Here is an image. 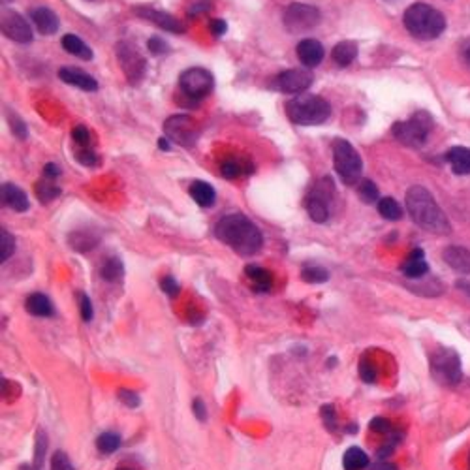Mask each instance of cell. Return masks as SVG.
Here are the masks:
<instances>
[{
    "label": "cell",
    "instance_id": "obj_1",
    "mask_svg": "<svg viewBox=\"0 0 470 470\" xmlns=\"http://www.w3.org/2000/svg\"><path fill=\"white\" fill-rule=\"evenodd\" d=\"M214 235L239 256H252L263 245L262 232L258 229L256 224L239 213L222 216L214 226Z\"/></svg>",
    "mask_w": 470,
    "mask_h": 470
},
{
    "label": "cell",
    "instance_id": "obj_2",
    "mask_svg": "<svg viewBox=\"0 0 470 470\" xmlns=\"http://www.w3.org/2000/svg\"><path fill=\"white\" fill-rule=\"evenodd\" d=\"M407 209L412 221L420 228L433 232V234H449V221L444 211L438 207V203L433 198V194L423 187L408 188L407 192Z\"/></svg>",
    "mask_w": 470,
    "mask_h": 470
},
{
    "label": "cell",
    "instance_id": "obj_3",
    "mask_svg": "<svg viewBox=\"0 0 470 470\" xmlns=\"http://www.w3.org/2000/svg\"><path fill=\"white\" fill-rule=\"evenodd\" d=\"M405 27L418 40H435L446 30V19L436 8L429 4H414L405 12Z\"/></svg>",
    "mask_w": 470,
    "mask_h": 470
},
{
    "label": "cell",
    "instance_id": "obj_4",
    "mask_svg": "<svg viewBox=\"0 0 470 470\" xmlns=\"http://www.w3.org/2000/svg\"><path fill=\"white\" fill-rule=\"evenodd\" d=\"M286 115L294 125L316 126L324 125L331 117V105L322 96L307 94L286 102Z\"/></svg>",
    "mask_w": 470,
    "mask_h": 470
},
{
    "label": "cell",
    "instance_id": "obj_5",
    "mask_svg": "<svg viewBox=\"0 0 470 470\" xmlns=\"http://www.w3.org/2000/svg\"><path fill=\"white\" fill-rule=\"evenodd\" d=\"M333 164L335 172L345 185H356L361 179L363 172V160L360 152L354 149V145L346 139H337L333 143Z\"/></svg>",
    "mask_w": 470,
    "mask_h": 470
},
{
    "label": "cell",
    "instance_id": "obj_6",
    "mask_svg": "<svg viewBox=\"0 0 470 470\" xmlns=\"http://www.w3.org/2000/svg\"><path fill=\"white\" fill-rule=\"evenodd\" d=\"M433 128V117L427 111H418L408 121L394 125V136L408 147H422Z\"/></svg>",
    "mask_w": 470,
    "mask_h": 470
},
{
    "label": "cell",
    "instance_id": "obj_7",
    "mask_svg": "<svg viewBox=\"0 0 470 470\" xmlns=\"http://www.w3.org/2000/svg\"><path fill=\"white\" fill-rule=\"evenodd\" d=\"M115 55H117L119 66L125 72L126 81L132 87H138L143 77H145L147 61L145 57L141 55L136 45H132L130 42H119L115 45Z\"/></svg>",
    "mask_w": 470,
    "mask_h": 470
},
{
    "label": "cell",
    "instance_id": "obj_8",
    "mask_svg": "<svg viewBox=\"0 0 470 470\" xmlns=\"http://www.w3.org/2000/svg\"><path fill=\"white\" fill-rule=\"evenodd\" d=\"M200 134V125L190 115H172L164 123V138L187 149L198 143Z\"/></svg>",
    "mask_w": 470,
    "mask_h": 470
},
{
    "label": "cell",
    "instance_id": "obj_9",
    "mask_svg": "<svg viewBox=\"0 0 470 470\" xmlns=\"http://www.w3.org/2000/svg\"><path fill=\"white\" fill-rule=\"evenodd\" d=\"M431 373L444 386H456L461 382V360L453 350L440 348L431 356Z\"/></svg>",
    "mask_w": 470,
    "mask_h": 470
},
{
    "label": "cell",
    "instance_id": "obj_10",
    "mask_svg": "<svg viewBox=\"0 0 470 470\" xmlns=\"http://www.w3.org/2000/svg\"><path fill=\"white\" fill-rule=\"evenodd\" d=\"M179 89L192 102H200L201 98L211 94V90L214 89V77L209 70L198 68V66L188 68L181 74Z\"/></svg>",
    "mask_w": 470,
    "mask_h": 470
},
{
    "label": "cell",
    "instance_id": "obj_11",
    "mask_svg": "<svg viewBox=\"0 0 470 470\" xmlns=\"http://www.w3.org/2000/svg\"><path fill=\"white\" fill-rule=\"evenodd\" d=\"M320 21H322V14H320L318 8L299 4V2L286 8L283 17L284 27L288 28V32H294V34L318 27Z\"/></svg>",
    "mask_w": 470,
    "mask_h": 470
},
{
    "label": "cell",
    "instance_id": "obj_12",
    "mask_svg": "<svg viewBox=\"0 0 470 470\" xmlns=\"http://www.w3.org/2000/svg\"><path fill=\"white\" fill-rule=\"evenodd\" d=\"M333 194V183L329 177H325L312 188V192L307 198V213L316 224H324L329 218V198Z\"/></svg>",
    "mask_w": 470,
    "mask_h": 470
},
{
    "label": "cell",
    "instance_id": "obj_13",
    "mask_svg": "<svg viewBox=\"0 0 470 470\" xmlns=\"http://www.w3.org/2000/svg\"><path fill=\"white\" fill-rule=\"evenodd\" d=\"M2 34L17 43H30L34 40L32 28L27 19L14 10H6L2 14Z\"/></svg>",
    "mask_w": 470,
    "mask_h": 470
},
{
    "label": "cell",
    "instance_id": "obj_14",
    "mask_svg": "<svg viewBox=\"0 0 470 470\" xmlns=\"http://www.w3.org/2000/svg\"><path fill=\"white\" fill-rule=\"evenodd\" d=\"M277 89H280L283 92H288V94H301L305 90L309 89L312 85V74L307 72V70H286L283 74L277 76Z\"/></svg>",
    "mask_w": 470,
    "mask_h": 470
},
{
    "label": "cell",
    "instance_id": "obj_15",
    "mask_svg": "<svg viewBox=\"0 0 470 470\" xmlns=\"http://www.w3.org/2000/svg\"><path fill=\"white\" fill-rule=\"evenodd\" d=\"M134 12H136L138 17L159 25L160 28H164L167 32H175V34H183L185 32V25L177 17H173V15L166 14V12H159V10H152V8L147 6H136Z\"/></svg>",
    "mask_w": 470,
    "mask_h": 470
},
{
    "label": "cell",
    "instance_id": "obj_16",
    "mask_svg": "<svg viewBox=\"0 0 470 470\" xmlns=\"http://www.w3.org/2000/svg\"><path fill=\"white\" fill-rule=\"evenodd\" d=\"M59 79L66 85H72V87H77V89L87 90V92H94L98 90V81L94 77L83 72V70L74 68V66H64V68L59 70Z\"/></svg>",
    "mask_w": 470,
    "mask_h": 470
},
{
    "label": "cell",
    "instance_id": "obj_17",
    "mask_svg": "<svg viewBox=\"0 0 470 470\" xmlns=\"http://www.w3.org/2000/svg\"><path fill=\"white\" fill-rule=\"evenodd\" d=\"M296 53H298V59L305 64V66H307V68H314V66H318V64L324 61V55H325L324 45H322L318 40H312V38L299 42Z\"/></svg>",
    "mask_w": 470,
    "mask_h": 470
},
{
    "label": "cell",
    "instance_id": "obj_18",
    "mask_svg": "<svg viewBox=\"0 0 470 470\" xmlns=\"http://www.w3.org/2000/svg\"><path fill=\"white\" fill-rule=\"evenodd\" d=\"M30 19L34 23V27L38 28V32L43 36L55 34L59 27H61V21H59L57 14L53 10H49V8L40 6L30 10Z\"/></svg>",
    "mask_w": 470,
    "mask_h": 470
},
{
    "label": "cell",
    "instance_id": "obj_19",
    "mask_svg": "<svg viewBox=\"0 0 470 470\" xmlns=\"http://www.w3.org/2000/svg\"><path fill=\"white\" fill-rule=\"evenodd\" d=\"M2 203L15 211V213H25L30 207L27 194L23 192L21 188L15 187L12 183H4L2 185Z\"/></svg>",
    "mask_w": 470,
    "mask_h": 470
},
{
    "label": "cell",
    "instance_id": "obj_20",
    "mask_svg": "<svg viewBox=\"0 0 470 470\" xmlns=\"http://www.w3.org/2000/svg\"><path fill=\"white\" fill-rule=\"evenodd\" d=\"M402 275L408 278H422L423 275H427L429 271V265L427 262H425V254H423V250L416 249L412 250L410 254H408V258L405 260V263H402Z\"/></svg>",
    "mask_w": 470,
    "mask_h": 470
},
{
    "label": "cell",
    "instance_id": "obj_21",
    "mask_svg": "<svg viewBox=\"0 0 470 470\" xmlns=\"http://www.w3.org/2000/svg\"><path fill=\"white\" fill-rule=\"evenodd\" d=\"M444 260L451 269L459 273H470V250L464 247H448L444 250Z\"/></svg>",
    "mask_w": 470,
    "mask_h": 470
},
{
    "label": "cell",
    "instance_id": "obj_22",
    "mask_svg": "<svg viewBox=\"0 0 470 470\" xmlns=\"http://www.w3.org/2000/svg\"><path fill=\"white\" fill-rule=\"evenodd\" d=\"M449 166L456 175H469L470 173V149L469 147H453L446 154Z\"/></svg>",
    "mask_w": 470,
    "mask_h": 470
},
{
    "label": "cell",
    "instance_id": "obj_23",
    "mask_svg": "<svg viewBox=\"0 0 470 470\" xmlns=\"http://www.w3.org/2000/svg\"><path fill=\"white\" fill-rule=\"evenodd\" d=\"M68 241L72 249L77 250V252H89L100 243V237L92 229H76L70 234Z\"/></svg>",
    "mask_w": 470,
    "mask_h": 470
},
{
    "label": "cell",
    "instance_id": "obj_24",
    "mask_svg": "<svg viewBox=\"0 0 470 470\" xmlns=\"http://www.w3.org/2000/svg\"><path fill=\"white\" fill-rule=\"evenodd\" d=\"M190 196H192V200L200 207H211V205H214V201H216L214 188L209 183H205V181H194L192 185H190Z\"/></svg>",
    "mask_w": 470,
    "mask_h": 470
},
{
    "label": "cell",
    "instance_id": "obj_25",
    "mask_svg": "<svg viewBox=\"0 0 470 470\" xmlns=\"http://www.w3.org/2000/svg\"><path fill=\"white\" fill-rule=\"evenodd\" d=\"M245 275L249 277L252 288L256 292H269L273 286V277L267 269H263L260 265H247L245 267Z\"/></svg>",
    "mask_w": 470,
    "mask_h": 470
},
{
    "label": "cell",
    "instance_id": "obj_26",
    "mask_svg": "<svg viewBox=\"0 0 470 470\" xmlns=\"http://www.w3.org/2000/svg\"><path fill=\"white\" fill-rule=\"evenodd\" d=\"M25 309L32 316H40V318H49L53 314V305L43 294H30L25 301Z\"/></svg>",
    "mask_w": 470,
    "mask_h": 470
},
{
    "label": "cell",
    "instance_id": "obj_27",
    "mask_svg": "<svg viewBox=\"0 0 470 470\" xmlns=\"http://www.w3.org/2000/svg\"><path fill=\"white\" fill-rule=\"evenodd\" d=\"M356 57H358V45L354 42L337 43L331 51L333 63H335V66H339V68L350 66L356 61Z\"/></svg>",
    "mask_w": 470,
    "mask_h": 470
},
{
    "label": "cell",
    "instance_id": "obj_28",
    "mask_svg": "<svg viewBox=\"0 0 470 470\" xmlns=\"http://www.w3.org/2000/svg\"><path fill=\"white\" fill-rule=\"evenodd\" d=\"M61 43H63V49L66 53H70V55L74 57H79V59H83V61H92V57H94L92 55V49H90L81 38H77L76 34H66Z\"/></svg>",
    "mask_w": 470,
    "mask_h": 470
},
{
    "label": "cell",
    "instance_id": "obj_29",
    "mask_svg": "<svg viewBox=\"0 0 470 470\" xmlns=\"http://www.w3.org/2000/svg\"><path fill=\"white\" fill-rule=\"evenodd\" d=\"M343 467L345 470H363L369 467V457L361 448H348L343 457Z\"/></svg>",
    "mask_w": 470,
    "mask_h": 470
},
{
    "label": "cell",
    "instance_id": "obj_30",
    "mask_svg": "<svg viewBox=\"0 0 470 470\" xmlns=\"http://www.w3.org/2000/svg\"><path fill=\"white\" fill-rule=\"evenodd\" d=\"M36 196L42 203H49V201L57 200L61 196V188L55 185V179H48V177H42V179L36 183Z\"/></svg>",
    "mask_w": 470,
    "mask_h": 470
},
{
    "label": "cell",
    "instance_id": "obj_31",
    "mask_svg": "<svg viewBox=\"0 0 470 470\" xmlns=\"http://www.w3.org/2000/svg\"><path fill=\"white\" fill-rule=\"evenodd\" d=\"M100 275L104 280H110V283H115L119 278H123L125 275V265L119 258H108L102 267H100Z\"/></svg>",
    "mask_w": 470,
    "mask_h": 470
},
{
    "label": "cell",
    "instance_id": "obj_32",
    "mask_svg": "<svg viewBox=\"0 0 470 470\" xmlns=\"http://www.w3.org/2000/svg\"><path fill=\"white\" fill-rule=\"evenodd\" d=\"M378 213H380V216H384L386 221H399L402 216V209L394 198H382V200L378 201Z\"/></svg>",
    "mask_w": 470,
    "mask_h": 470
},
{
    "label": "cell",
    "instance_id": "obj_33",
    "mask_svg": "<svg viewBox=\"0 0 470 470\" xmlns=\"http://www.w3.org/2000/svg\"><path fill=\"white\" fill-rule=\"evenodd\" d=\"M358 196L363 203H374V201H380V192H378V187L374 185L371 179L360 181L358 185Z\"/></svg>",
    "mask_w": 470,
    "mask_h": 470
},
{
    "label": "cell",
    "instance_id": "obj_34",
    "mask_svg": "<svg viewBox=\"0 0 470 470\" xmlns=\"http://www.w3.org/2000/svg\"><path fill=\"white\" fill-rule=\"evenodd\" d=\"M119 446H121V436L117 435V433H102V435L98 436L96 438V448L102 451V453H113V451H117Z\"/></svg>",
    "mask_w": 470,
    "mask_h": 470
},
{
    "label": "cell",
    "instance_id": "obj_35",
    "mask_svg": "<svg viewBox=\"0 0 470 470\" xmlns=\"http://www.w3.org/2000/svg\"><path fill=\"white\" fill-rule=\"evenodd\" d=\"M301 278L309 284H322L329 278V273L324 267H320V265H307L301 271Z\"/></svg>",
    "mask_w": 470,
    "mask_h": 470
},
{
    "label": "cell",
    "instance_id": "obj_36",
    "mask_svg": "<svg viewBox=\"0 0 470 470\" xmlns=\"http://www.w3.org/2000/svg\"><path fill=\"white\" fill-rule=\"evenodd\" d=\"M15 252V239L14 235L8 229H0V262H8L14 256Z\"/></svg>",
    "mask_w": 470,
    "mask_h": 470
},
{
    "label": "cell",
    "instance_id": "obj_37",
    "mask_svg": "<svg viewBox=\"0 0 470 470\" xmlns=\"http://www.w3.org/2000/svg\"><path fill=\"white\" fill-rule=\"evenodd\" d=\"M45 451H48V436L43 431H38L34 446V470H42L43 461H45Z\"/></svg>",
    "mask_w": 470,
    "mask_h": 470
},
{
    "label": "cell",
    "instance_id": "obj_38",
    "mask_svg": "<svg viewBox=\"0 0 470 470\" xmlns=\"http://www.w3.org/2000/svg\"><path fill=\"white\" fill-rule=\"evenodd\" d=\"M8 125L12 128V134L15 138L27 139V125L23 123V119L19 115H15L14 111H8Z\"/></svg>",
    "mask_w": 470,
    "mask_h": 470
},
{
    "label": "cell",
    "instance_id": "obj_39",
    "mask_svg": "<svg viewBox=\"0 0 470 470\" xmlns=\"http://www.w3.org/2000/svg\"><path fill=\"white\" fill-rule=\"evenodd\" d=\"M243 172H245V170H243V164L239 162V160L229 159V160H224V162L221 164V173L226 177V179H237Z\"/></svg>",
    "mask_w": 470,
    "mask_h": 470
},
{
    "label": "cell",
    "instance_id": "obj_40",
    "mask_svg": "<svg viewBox=\"0 0 470 470\" xmlns=\"http://www.w3.org/2000/svg\"><path fill=\"white\" fill-rule=\"evenodd\" d=\"M74 156H76L77 162H79V164H83V166L92 167L98 164L96 152L92 151V149H89V147H79Z\"/></svg>",
    "mask_w": 470,
    "mask_h": 470
},
{
    "label": "cell",
    "instance_id": "obj_41",
    "mask_svg": "<svg viewBox=\"0 0 470 470\" xmlns=\"http://www.w3.org/2000/svg\"><path fill=\"white\" fill-rule=\"evenodd\" d=\"M147 48H149V51H151L152 55H167L170 51H172V48H170V43L166 42V40H162V38H159V36H151L149 38V42H147Z\"/></svg>",
    "mask_w": 470,
    "mask_h": 470
},
{
    "label": "cell",
    "instance_id": "obj_42",
    "mask_svg": "<svg viewBox=\"0 0 470 470\" xmlns=\"http://www.w3.org/2000/svg\"><path fill=\"white\" fill-rule=\"evenodd\" d=\"M72 138H74V141H76L79 147H89V143H90L89 128L83 125H77L76 128L72 130Z\"/></svg>",
    "mask_w": 470,
    "mask_h": 470
},
{
    "label": "cell",
    "instance_id": "obj_43",
    "mask_svg": "<svg viewBox=\"0 0 470 470\" xmlns=\"http://www.w3.org/2000/svg\"><path fill=\"white\" fill-rule=\"evenodd\" d=\"M51 470H74V467H72L68 456L64 451H55L53 459H51Z\"/></svg>",
    "mask_w": 470,
    "mask_h": 470
},
{
    "label": "cell",
    "instance_id": "obj_44",
    "mask_svg": "<svg viewBox=\"0 0 470 470\" xmlns=\"http://www.w3.org/2000/svg\"><path fill=\"white\" fill-rule=\"evenodd\" d=\"M77 298H79V312H81V318H83V322H90L92 316H94V311H92V303H90L89 296H87V294H79Z\"/></svg>",
    "mask_w": 470,
    "mask_h": 470
},
{
    "label": "cell",
    "instance_id": "obj_45",
    "mask_svg": "<svg viewBox=\"0 0 470 470\" xmlns=\"http://www.w3.org/2000/svg\"><path fill=\"white\" fill-rule=\"evenodd\" d=\"M119 401L123 402V405L128 408H138L141 399H139V395L136 394V391H130V389H121V391H119Z\"/></svg>",
    "mask_w": 470,
    "mask_h": 470
},
{
    "label": "cell",
    "instance_id": "obj_46",
    "mask_svg": "<svg viewBox=\"0 0 470 470\" xmlns=\"http://www.w3.org/2000/svg\"><path fill=\"white\" fill-rule=\"evenodd\" d=\"M360 376L361 380L367 382V384H373L376 380V367L371 363V361H361L360 363Z\"/></svg>",
    "mask_w": 470,
    "mask_h": 470
},
{
    "label": "cell",
    "instance_id": "obj_47",
    "mask_svg": "<svg viewBox=\"0 0 470 470\" xmlns=\"http://www.w3.org/2000/svg\"><path fill=\"white\" fill-rule=\"evenodd\" d=\"M320 410H322V420H324V425L333 433V431L337 429V418H335V410H333L331 405H325V407H322Z\"/></svg>",
    "mask_w": 470,
    "mask_h": 470
},
{
    "label": "cell",
    "instance_id": "obj_48",
    "mask_svg": "<svg viewBox=\"0 0 470 470\" xmlns=\"http://www.w3.org/2000/svg\"><path fill=\"white\" fill-rule=\"evenodd\" d=\"M209 30H211V34H213L214 38H221V36H224L228 32V23L224 21V19H211V23H209Z\"/></svg>",
    "mask_w": 470,
    "mask_h": 470
},
{
    "label": "cell",
    "instance_id": "obj_49",
    "mask_svg": "<svg viewBox=\"0 0 470 470\" xmlns=\"http://www.w3.org/2000/svg\"><path fill=\"white\" fill-rule=\"evenodd\" d=\"M209 10H211V2H209V0H196L192 6L188 8V15H190V17H196V15L205 14Z\"/></svg>",
    "mask_w": 470,
    "mask_h": 470
},
{
    "label": "cell",
    "instance_id": "obj_50",
    "mask_svg": "<svg viewBox=\"0 0 470 470\" xmlns=\"http://www.w3.org/2000/svg\"><path fill=\"white\" fill-rule=\"evenodd\" d=\"M371 429H373L374 433L386 435V433H389V431H391V422H389V420H386V418H374L373 422H371Z\"/></svg>",
    "mask_w": 470,
    "mask_h": 470
},
{
    "label": "cell",
    "instance_id": "obj_51",
    "mask_svg": "<svg viewBox=\"0 0 470 470\" xmlns=\"http://www.w3.org/2000/svg\"><path fill=\"white\" fill-rule=\"evenodd\" d=\"M160 286H162V290L166 292L167 296H177L179 294V284H177V280L173 277H164L162 278V283H160Z\"/></svg>",
    "mask_w": 470,
    "mask_h": 470
},
{
    "label": "cell",
    "instance_id": "obj_52",
    "mask_svg": "<svg viewBox=\"0 0 470 470\" xmlns=\"http://www.w3.org/2000/svg\"><path fill=\"white\" fill-rule=\"evenodd\" d=\"M192 408H194V414H196V418H198L200 422H203V420H207L205 405H203V401H201V399H194Z\"/></svg>",
    "mask_w": 470,
    "mask_h": 470
},
{
    "label": "cell",
    "instance_id": "obj_53",
    "mask_svg": "<svg viewBox=\"0 0 470 470\" xmlns=\"http://www.w3.org/2000/svg\"><path fill=\"white\" fill-rule=\"evenodd\" d=\"M59 175H61V167L57 166L55 162H48L45 167H43V177H48V179H57Z\"/></svg>",
    "mask_w": 470,
    "mask_h": 470
},
{
    "label": "cell",
    "instance_id": "obj_54",
    "mask_svg": "<svg viewBox=\"0 0 470 470\" xmlns=\"http://www.w3.org/2000/svg\"><path fill=\"white\" fill-rule=\"evenodd\" d=\"M371 470H397V467L391 463H387V461H378V463H374L373 467H371Z\"/></svg>",
    "mask_w": 470,
    "mask_h": 470
},
{
    "label": "cell",
    "instance_id": "obj_55",
    "mask_svg": "<svg viewBox=\"0 0 470 470\" xmlns=\"http://www.w3.org/2000/svg\"><path fill=\"white\" fill-rule=\"evenodd\" d=\"M159 147L162 151H170V139L167 138H160L159 139Z\"/></svg>",
    "mask_w": 470,
    "mask_h": 470
},
{
    "label": "cell",
    "instance_id": "obj_56",
    "mask_svg": "<svg viewBox=\"0 0 470 470\" xmlns=\"http://www.w3.org/2000/svg\"><path fill=\"white\" fill-rule=\"evenodd\" d=\"M464 61H467V64L470 66V45L467 48V51H464Z\"/></svg>",
    "mask_w": 470,
    "mask_h": 470
},
{
    "label": "cell",
    "instance_id": "obj_57",
    "mask_svg": "<svg viewBox=\"0 0 470 470\" xmlns=\"http://www.w3.org/2000/svg\"><path fill=\"white\" fill-rule=\"evenodd\" d=\"M117 470H134V469H130V467H119Z\"/></svg>",
    "mask_w": 470,
    "mask_h": 470
},
{
    "label": "cell",
    "instance_id": "obj_58",
    "mask_svg": "<svg viewBox=\"0 0 470 470\" xmlns=\"http://www.w3.org/2000/svg\"><path fill=\"white\" fill-rule=\"evenodd\" d=\"M2 2H4V4H6V2H10V0H2Z\"/></svg>",
    "mask_w": 470,
    "mask_h": 470
},
{
    "label": "cell",
    "instance_id": "obj_59",
    "mask_svg": "<svg viewBox=\"0 0 470 470\" xmlns=\"http://www.w3.org/2000/svg\"><path fill=\"white\" fill-rule=\"evenodd\" d=\"M386 2H395V0H386Z\"/></svg>",
    "mask_w": 470,
    "mask_h": 470
}]
</instances>
